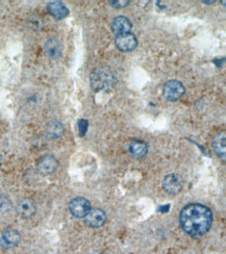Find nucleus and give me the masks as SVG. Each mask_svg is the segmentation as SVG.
<instances>
[{"mask_svg":"<svg viewBox=\"0 0 226 254\" xmlns=\"http://www.w3.org/2000/svg\"><path fill=\"white\" fill-rule=\"evenodd\" d=\"M45 54L51 59V60H57L62 56L63 51V45L60 40L58 39H50L45 44Z\"/></svg>","mask_w":226,"mask_h":254,"instance_id":"nucleus-12","label":"nucleus"},{"mask_svg":"<svg viewBox=\"0 0 226 254\" xmlns=\"http://www.w3.org/2000/svg\"><path fill=\"white\" fill-rule=\"evenodd\" d=\"M203 3H215V1H202Z\"/></svg>","mask_w":226,"mask_h":254,"instance_id":"nucleus-21","label":"nucleus"},{"mask_svg":"<svg viewBox=\"0 0 226 254\" xmlns=\"http://www.w3.org/2000/svg\"><path fill=\"white\" fill-rule=\"evenodd\" d=\"M129 153L135 159H141L143 157H145L148 152V145L139 140H134L129 144Z\"/></svg>","mask_w":226,"mask_h":254,"instance_id":"nucleus-15","label":"nucleus"},{"mask_svg":"<svg viewBox=\"0 0 226 254\" xmlns=\"http://www.w3.org/2000/svg\"><path fill=\"white\" fill-rule=\"evenodd\" d=\"M225 131H220L213 139V148L215 153L218 156L220 159H222L223 161H225Z\"/></svg>","mask_w":226,"mask_h":254,"instance_id":"nucleus-14","label":"nucleus"},{"mask_svg":"<svg viewBox=\"0 0 226 254\" xmlns=\"http://www.w3.org/2000/svg\"><path fill=\"white\" fill-rule=\"evenodd\" d=\"M186 92L184 85L178 80H169L162 88V96L168 101H176Z\"/></svg>","mask_w":226,"mask_h":254,"instance_id":"nucleus-3","label":"nucleus"},{"mask_svg":"<svg viewBox=\"0 0 226 254\" xmlns=\"http://www.w3.org/2000/svg\"><path fill=\"white\" fill-rule=\"evenodd\" d=\"M169 210H170V205L169 204L160 207V212H161V213H168Z\"/></svg>","mask_w":226,"mask_h":254,"instance_id":"nucleus-20","label":"nucleus"},{"mask_svg":"<svg viewBox=\"0 0 226 254\" xmlns=\"http://www.w3.org/2000/svg\"><path fill=\"white\" fill-rule=\"evenodd\" d=\"M21 240L19 232L13 228H7L3 231L2 237L0 239V246L4 249H8L17 246Z\"/></svg>","mask_w":226,"mask_h":254,"instance_id":"nucleus-10","label":"nucleus"},{"mask_svg":"<svg viewBox=\"0 0 226 254\" xmlns=\"http://www.w3.org/2000/svg\"><path fill=\"white\" fill-rule=\"evenodd\" d=\"M213 214L207 206L192 203L185 206L179 215V224L186 233L194 239L203 237L210 230Z\"/></svg>","mask_w":226,"mask_h":254,"instance_id":"nucleus-1","label":"nucleus"},{"mask_svg":"<svg viewBox=\"0 0 226 254\" xmlns=\"http://www.w3.org/2000/svg\"><path fill=\"white\" fill-rule=\"evenodd\" d=\"M48 13L56 18L57 20H62L69 15L68 7L61 1H52L47 4Z\"/></svg>","mask_w":226,"mask_h":254,"instance_id":"nucleus-13","label":"nucleus"},{"mask_svg":"<svg viewBox=\"0 0 226 254\" xmlns=\"http://www.w3.org/2000/svg\"><path fill=\"white\" fill-rule=\"evenodd\" d=\"M69 211L75 218H86L89 212L91 211V203L86 198L77 197L69 203Z\"/></svg>","mask_w":226,"mask_h":254,"instance_id":"nucleus-4","label":"nucleus"},{"mask_svg":"<svg viewBox=\"0 0 226 254\" xmlns=\"http://www.w3.org/2000/svg\"><path fill=\"white\" fill-rule=\"evenodd\" d=\"M47 132L51 138L57 139L61 137L63 132H64V126H63L62 123L59 121H50L47 125Z\"/></svg>","mask_w":226,"mask_h":254,"instance_id":"nucleus-16","label":"nucleus"},{"mask_svg":"<svg viewBox=\"0 0 226 254\" xmlns=\"http://www.w3.org/2000/svg\"><path fill=\"white\" fill-rule=\"evenodd\" d=\"M90 80L92 89L97 92H110L117 83L115 73L108 67L95 68L90 76Z\"/></svg>","mask_w":226,"mask_h":254,"instance_id":"nucleus-2","label":"nucleus"},{"mask_svg":"<svg viewBox=\"0 0 226 254\" xmlns=\"http://www.w3.org/2000/svg\"><path fill=\"white\" fill-rule=\"evenodd\" d=\"M78 133L80 137H85L87 131H88V127H89V121L86 119H80L78 120Z\"/></svg>","mask_w":226,"mask_h":254,"instance_id":"nucleus-18","label":"nucleus"},{"mask_svg":"<svg viewBox=\"0 0 226 254\" xmlns=\"http://www.w3.org/2000/svg\"><path fill=\"white\" fill-rule=\"evenodd\" d=\"M106 215L100 208H93L86 216V223L91 228H99L105 223Z\"/></svg>","mask_w":226,"mask_h":254,"instance_id":"nucleus-7","label":"nucleus"},{"mask_svg":"<svg viewBox=\"0 0 226 254\" xmlns=\"http://www.w3.org/2000/svg\"><path fill=\"white\" fill-rule=\"evenodd\" d=\"M110 3H112L111 5L114 6V7H117V8H120V7H124L126 5L129 4V0H125V1H110Z\"/></svg>","mask_w":226,"mask_h":254,"instance_id":"nucleus-19","label":"nucleus"},{"mask_svg":"<svg viewBox=\"0 0 226 254\" xmlns=\"http://www.w3.org/2000/svg\"><path fill=\"white\" fill-rule=\"evenodd\" d=\"M59 167V162L57 159L52 156H46L43 157L39 159L37 169L39 173L42 175H49L52 174L54 171H56Z\"/></svg>","mask_w":226,"mask_h":254,"instance_id":"nucleus-8","label":"nucleus"},{"mask_svg":"<svg viewBox=\"0 0 226 254\" xmlns=\"http://www.w3.org/2000/svg\"><path fill=\"white\" fill-rule=\"evenodd\" d=\"M115 44L117 48H118L120 51L129 52L135 49V47L138 46V40L135 38V35L130 32V33H126V34L116 37Z\"/></svg>","mask_w":226,"mask_h":254,"instance_id":"nucleus-6","label":"nucleus"},{"mask_svg":"<svg viewBox=\"0 0 226 254\" xmlns=\"http://www.w3.org/2000/svg\"><path fill=\"white\" fill-rule=\"evenodd\" d=\"M12 208V201L10 198L2 195L0 196V213H7Z\"/></svg>","mask_w":226,"mask_h":254,"instance_id":"nucleus-17","label":"nucleus"},{"mask_svg":"<svg viewBox=\"0 0 226 254\" xmlns=\"http://www.w3.org/2000/svg\"><path fill=\"white\" fill-rule=\"evenodd\" d=\"M37 212L35 203L29 198H24L17 204V214L24 219H29Z\"/></svg>","mask_w":226,"mask_h":254,"instance_id":"nucleus-11","label":"nucleus"},{"mask_svg":"<svg viewBox=\"0 0 226 254\" xmlns=\"http://www.w3.org/2000/svg\"><path fill=\"white\" fill-rule=\"evenodd\" d=\"M131 27L132 25L129 18H126L124 16H119L114 19L111 29L116 37H118V35L130 33Z\"/></svg>","mask_w":226,"mask_h":254,"instance_id":"nucleus-9","label":"nucleus"},{"mask_svg":"<svg viewBox=\"0 0 226 254\" xmlns=\"http://www.w3.org/2000/svg\"><path fill=\"white\" fill-rule=\"evenodd\" d=\"M162 189L170 195H177L184 188V180L177 174H169L161 183Z\"/></svg>","mask_w":226,"mask_h":254,"instance_id":"nucleus-5","label":"nucleus"}]
</instances>
